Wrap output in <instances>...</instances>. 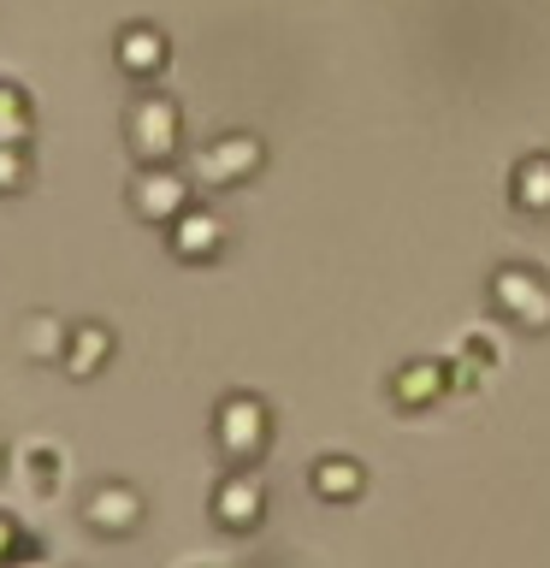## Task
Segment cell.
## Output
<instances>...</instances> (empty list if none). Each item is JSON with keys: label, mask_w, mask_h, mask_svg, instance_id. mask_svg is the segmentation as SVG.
<instances>
[{"label": "cell", "mask_w": 550, "mask_h": 568, "mask_svg": "<svg viewBox=\"0 0 550 568\" xmlns=\"http://www.w3.org/2000/svg\"><path fill=\"white\" fill-rule=\"evenodd\" d=\"M131 202H136L142 220H177V213H184V184H177L166 166H149V172L136 178Z\"/></svg>", "instance_id": "cell-5"}, {"label": "cell", "mask_w": 550, "mask_h": 568, "mask_svg": "<svg viewBox=\"0 0 550 568\" xmlns=\"http://www.w3.org/2000/svg\"><path fill=\"white\" fill-rule=\"evenodd\" d=\"M113 362V332L101 326V320H83V326H71V344H65V379H95V373Z\"/></svg>", "instance_id": "cell-4"}, {"label": "cell", "mask_w": 550, "mask_h": 568, "mask_svg": "<svg viewBox=\"0 0 550 568\" xmlns=\"http://www.w3.org/2000/svg\"><path fill=\"white\" fill-rule=\"evenodd\" d=\"M124 136H131V149L149 160V166H160V160L177 149V106L166 95H136L131 113H124Z\"/></svg>", "instance_id": "cell-1"}, {"label": "cell", "mask_w": 550, "mask_h": 568, "mask_svg": "<svg viewBox=\"0 0 550 568\" xmlns=\"http://www.w3.org/2000/svg\"><path fill=\"white\" fill-rule=\"evenodd\" d=\"M83 521H89V532H101V539H124V532L142 527V491L131 479H101V486H89V497H83Z\"/></svg>", "instance_id": "cell-2"}, {"label": "cell", "mask_w": 550, "mask_h": 568, "mask_svg": "<svg viewBox=\"0 0 550 568\" xmlns=\"http://www.w3.org/2000/svg\"><path fill=\"white\" fill-rule=\"evenodd\" d=\"M0 568H53V562L42 557V545H35V539H24V545H18V550H12V557L0 562Z\"/></svg>", "instance_id": "cell-15"}, {"label": "cell", "mask_w": 550, "mask_h": 568, "mask_svg": "<svg viewBox=\"0 0 550 568\" xmlns=\"http://www.w3.org/2000/svg\"><path fill=\"white\" fill-rule=\"evenodd\" d=\"M213 521H220V527H255L261 521V486H255V479H248V474H231L225 479V486L220 491H213Z\"/></svg>", "instance_id": "cell-7"}, {"label": "cell", "mask_w": 550, "mask_h": 568, "mask_svg": "<svg viewBox=\"0 0 550 568\" xmlns=\"http://www.w3.org/2000/svg\"><path fill=\"white\" fill-rule=\"evenodd\" d=\"M24 539H30V532H24V527H18V521H12V515H0V562H7V557H12V550H18V545H24Z\"/></svg>", "instance_id": "cell-16"}, {"label": "cell", "mask_w": 550, "mask_h": 568, "mask_svg": "<svg viewBox=\"0 0 550 568\" xmlns=\"http://www.w3.org/2000/svg\"><path fill=\"white\" fill-rule=\"evenodd\" d=\"M18 344H24V355L30 362H65V344H71V326L60 314H30L24 320V337H18Z\"/></svg>", "instance_id": "cell-8"}, {"label": "cell", "mask_w": 550, "mask_h": 568, "mask_svg": "<svg viewBox=\"0 0 550 568\" xmlns=\"http://www.w3.org/2000/svg\"><path fill=\"white\" fill-rule=\"evenodd\" d=\"M213 248H220V220H213V213H177L172 220V255L207 261Z\"/></svg>", "instance_id": "cell-9"}, {"label": "cell", "mask_w": 550, "mask_h": 568, "mask_svg": "<svg viewBox=\"0 0 550 568\" xmlns=\"http://www.w3.org/2000/svg\"><path fill=\"white\" fill-rule=\"evenodd\" d=\"M314 486L326 491V497L355 491V486H361V468H355V462H319V468H314Z\"/></svg>", "instance_id": "cell-13"}, {"label": "cell", "mask_w": 550, "mask_h": 568, "mask_svg": "<svg viewBox=\"0 0 550 568\" xmlns=\"http://www.w3.org/2000/svg\"><path fill=\"white\" fill-rule=\"evenodd\" d=\"M0 474H7V433H0Z\"/></svg>", "instance_id": "cell-17"}, {"label": "cell", "mask_w": 550, "mask_h": 568, "mask_svg": "<svg viewBox=\"0 0 550 568\" xmlns=\"http://www.w3.org/2000/svg\"><path fill=\"white\" fill-rule=\"evenodd\" d=\"M248 160H255V142H248V136H231L225 149H207V154H202V172H207V178H231V172H243Z\"/></svg>", "instance_id": "cell-11"}, {"label": "cell", "mask_w": 550, "mask_h": 568, "mask_svg": "<svg viewBox=\"0 0 550 568\" xmlns=\"http://www.w3.org/2000/svg\"><path fill=\"white\" fill-rule=\"evenodd\" d=\"M30 178V149L24 142H0V195H18Z\"/></svg>", "instance_id": "cell-12"}, {"label": "cell", "mask_w": 550, "mask_h": 568, "mask_svg": "<svg viewBox=\"0 0 550 568\" xmlns=\"http://www.w3.org/2000/svg\"><path fill=\"white\" fill-rule=\"evenodd\" d=\"M160 65H166V36H160L154 24L119 30V71L124 78H154Z\"/></svg>", "instance_id": "cell-6"}, {"label": "cell", "mask_w": 550, "mask_h": 568, "mask_svg": "<svg viewBox=\"0 0 550 568\" xmlns=\"http://www.w3.org/2000/svg\"><path fill=\"white\" fill-rule=\"evenodd\" d=\"M24 468H30V486H53V474H60V444H30L24 450Z\"/></svg>", "instance_id": "cell-14"}, {"label": "cell", "mask_w": 550, "mask_h": 568, "mask_svg": "<svg viewBox=\"0 0 550 568\" xmlns=\"http://www.w3.org/2000/svg\"><path fill=\"white\" fill-rule=\"evenodd\" d=\"M30 101H24V89H12V83H0V142H24L30 136Z\"/></svg>", "instance_id": "cell-10"}, {"label": "cell", "mask_w": 550, "mask_h": 568, "mask_svg": "<svg viewBox=\"0 0 550 568\" xmlns=\"http://www.w3.org/2000/svg\"><path fill=\"white\" fill-rule=\"evenodd\" d=\"M261 444H266V408L255 397H225L220 403V450L231 462H248V456H261Z\"/></svg>", "instance_id": "cell-3"}]
</instances>
